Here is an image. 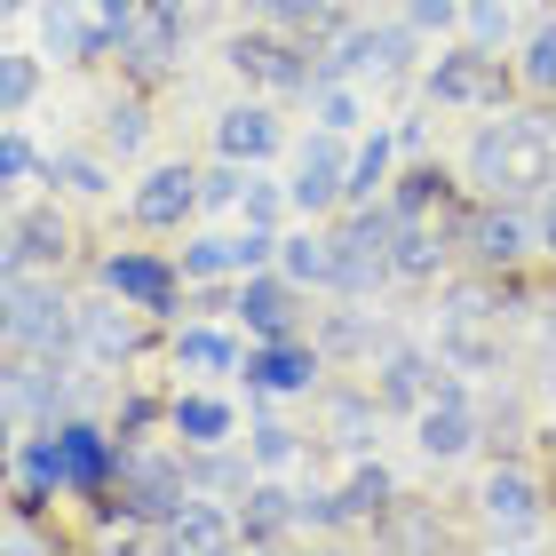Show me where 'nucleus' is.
<instances>
[{
  "mask_svg": "<svg viewBox=\"0 0 556 556\" xmlns=\"http://www.w3.org/2000/svg\"><path fill=\"white\" fill-rule=\"evenodd\" d=\"M429 96H438V104H493V96H501V72H493L485 48H462V56H438V64H429Z\"/></svg>",
  "mask_w": 556,
  "mask_h": 556,
  "instance_id": "a211bd4d",
  "label": "nucleus"
},
{
  "mask_svg": "<svg viewBox=\"0 0 556 556\" xmlns=\"http://www.w3.org/2000/svg\"><path fill=\"white\" fill-rule=\"evenodd\" d=\"M438 390H445V382H438V358H429V350H414V342H382V358H374V397H382V406L421 414Z\"/></svg>",
  "mask_w": 556,
  "mask_h": 556,
  "instance_id": "6e6552de",
  "label": "nucleus"
},
{
  "mask_svg": "<svg viewBox=\"0 0 556 556\" xmlns=\"http://www.w3.org/2000/svg\"><path fill=\"white\" fill-rule=\"evenodd\" d=\"M136 16H143V0H96V24H104V40H112V48L136 33Z\"/></svg>",
  "mask_w": 556,
  "mask_h": 556,
  "instance_id": "c03bdc74",
  "label": "nucleus"
},
{
  "mask_svg": "<svg viewBox=\"0 0 556 556\" xmlns=\"http://www.w3.org/2000/svg\"><path fill=\"white\" fill-rule=\"evenodd\" d=\"M517 72H525V88H533V96H556V16L525 40V64Z\"/></svg>",
  "mask_w": 556,
  "mask_h": 556,
  "instance_id": "c9c22d12",
  "label": "nucleus"
},
{
  "mask_svg": "<svg viewBox=\"0 0 556 556\" xmlns=\"http://www.w3.org/2000/svg\"><path fill=\"white\" fill-rule=\"evenodd\" d=\"M438 358H445L453 374L501 366V311H493V287H477V278L445 287V302H438Z\"/></svg>",
  "mask_w": 556,
  "mask_h": 556,
  "instance_id": "7ed1b4c3",
  "label": "nucleus"
},
{
  "mask_svg": "<svg viewBox=\"0 0 556 556\" xmlns=\"http://www.w3.org/2000/svg\"><path fill=\"white\" fill-rule=\"evenodd\" d=\"M541 247L556 255V184H548V207H541Z\"/></svg>",
  "mask_w": 556,
  "mask_h": 556,
  "instance_id": "de8ad7c7",
  "label": "nucleus"
},
{
  "mask_svg": "<svg viewBox=\"0 0 556 556\" xmlns=\"http://www.w3.org/2000/svg\"><path fill=\"white\" fill-rule=\"evenodd\" d=\"M48 184H64V191H80V199H104L112 191V167L96 160V151H56V160H48Z\"/></svg>",
  "mask_w": 556,
  "mask_h": 556,
  "instance_id": "2f4dec72",
  "label": "nucleus"
},
{
  "mask_svg": "<svg viewBox=\"0 0 556 556\" xmlns=\"http://www.w3.org/2000/svg\"><path fill=\"white\" fill-rule=\"evenodd\" d=\"M390 151H397V136H366L358 151H350V191H342V207H374V199H382Z\"/></svg>",
  "mask_w": 556,
  "mask_h": 556,
  "instance_id": "c85d7f7f",
  "label": "nucleus"
},
{
  "mask_svg": "<svg viewBox=\"0 0 556 556\" xmlns=\"http://www.w3.org/2000/svg\"><path fill=\"white\" fill-rule=\"evenodd\" d=\"M143 128H151L143 104H112V112H104V143L119 151V160H128V151H143Z\"/></svg>",
  "mask_w": 556,
  "mask_h": 556,
  "instance_id": "a19ab883",
  "label": "nucleus"
},
{
  "mask_svg": "<svg viewBox=\"0 0 556 556\" xmlns=\"http://www.w3.org/2000/svg\"><path fill=\"white\" fill-rule=\"evenodd\" d=\"M56 445H64V493H104L119 477V453L96 421H80V414L56 421Z\"/></svg>",
  "mask_w": 556,
  "mask_h": 556,
  "instance_id": "f8f14e48",
  "label": "nucleus"
},
{
  "mask_svg": "<svg viewBox=\"0 0 556 556\" xmlns=\"http://www.w3.org/2000/svg\"><path fill=\"white\" fill-rule=\"evenodd\" d=\"M414 445L429 453V462H462V453L477 445V406L462 397V382H445V390L414 414Z\"/></svg>",
  "mask_w": 556,
  "mask_h": 556,
  "instance_id": "1a4fd4ad",
  "label": "nucleus"
},
{
  "mask_svg": "<svg viewBox=\"0 0 556 556\" xmlns=\"http://www.w3.org/2000/svg\"><path fill=\"white\" fill-rule=\"evenodd\" d=\"M160 541H167V548H231V541H239V525L223 517V501L191 493L184 509H175V517L160 525Z\"/></svg>",
  "mask_w": 556,
  "mask_h": 556,
  "instance_id": "b1692460",
  "label": "nucleus"
},
{
  "mask_svg": "<svg viewBox=\"0 0 556 556\" xmlns=\"http://www.w3.org/2000/svg\"><path fill=\"white\" fill-rule=\"evenodd\" d=\"M9 350L24 358H72L80 350V302L56 294V278H33V270H9Z\"/></svg>",
  "mask_w": 556,
  "mask_h": 556,
  "instance_id": "f03ea898",
  "label": "nucleus"
},
{
  "mask_svg": "<svg viewBox=\"0 0 556 556\" xmlns=\"http://www.w3.org/2000/svg\"><path fill=\"white\" fill-rule=\"evenodd\" d=\"M462 239H469V255L485 263V270H517V263H525V255L541 247V223H525L517 207H501V199H493V207L477 215Z\"/></svg>",
  "mask_w": 556,
  "mask_h": 556,
  "instance_id": "ddd939ff",
  "label": "nucleus"
},
{
  "mask_svg": "<svg viewBox=\"0 0 556 556\" xmlns=\"http://www.w3.org/2000/svg\"><path fill=\"white\" fill-rule=\"evenodd\" d=\"M9 9H40V0H9Z\"/></svg>",
  "mask_w": 556,
  "mask_h": 556,
  "instance_id": "09e8293b",
  "label": "nucleus"
},
{
  "mask_svg": "<svg viewBox=\"0 0 556 556\" xmlns=\"http://www.w3.org/2000/svg\"><path fill=\"white\" fill-rule=\"evenodd\" d=\"M33 175H48L40 167V151H33V136H24V128H9V136H0V184H33Z\"/></svg>",
  "mask_w": 556,
  "mask_h": 556,
  "instance_id": "4c0bfd02",
  "label": "nucleus"
},
{
  "mask_svg": "<svg viewBox=\"0 0 556 556\" xmlns=\"http://www.w3.org/2000/svg\"><path fill=\"white\" fill-rule=\"evenodd\" d=\"M278 270H287L294 287H334L342 231H294V239H278Z\"/></svg>",
  "mask_w": 556,
  "mask_h": 556,
  "instance_id": "5701e85b",
  "label": "nucleus"
},
{
  "mask_svg": "<svg viewBox=\"0 0 556 556\" xmlns=\"http://www.w3.org/2000/svg\"><path fill=\"white\" fill-rule=\"evenodd\" d=\"M374 414H382V397H374V390H366V397H358V390H342L334 406H326V438H334L342 453H358V445L374 438Z\"/></svg>",
  "mask_w": 556,
  "mask_h": 556,
  "instance_id": "c756f323",
  "label": "nucleus"
},
{
  "mask_svg": "<svg viewBox=\"0 0 556 556\" xmlns=\"http://www.w3.org/2000/svg\"><path fill=\"white\" fill-rule=\"evenodd\" d=\"M318 382V350L311 342H255L247 350V390H263V397H294V390H311Z\"/></svg>",
  "mask_w": 556,
  "mask_h": 556,
  "instance_id": "2eb2a0df",
  "label": "nucleus"
},
{
  "mask_svg": "<svg viewBox=\"0 0 556 556\" xmlns=\"http://www.w3.org/2000/svg\"><path fill=\"white\" fill-rule=\"evenodd\" d=\"M231 311L247 318V334L255 342H287V334H302V311H294V278L287 270H255V278H239V294H231Z\"/></svg>",
  "mask_w": 556,
  "mask_h": 556,
  "instance_id": "0eeeda50",
  "label": "nucleus"
},
{
  "mask_svg": "<svg viewBox=\"0 0 556 556\" xmlns=\"http://www.w3.org/2000/svg\"><path fill=\"white\" fill-rule=\"evenodd\" d=\"M191 493H247V469L207 445V462H191Z\"/></svg>",
  "mask_w": 556,
  "mask_h": 556,
  "instance_id": "58836bf2",
  "label": "nucleus"
},
{
  "mask_svg": "<svg viewBox=\"0 0 556 556\" xmlns=\"http://www.w3.org/2000/svg\"><path fill=\"white\" fill-rule=\"evenodd\" d=\"M390 469L382 462H358V469H350V485H342V501H350V517H382L390 509Z\"/></svg>",
  "mask_w": 556,
  "mask_h": 556,
  "instance_id": "72a5a7b5",
  "label": "nucleus"
},
{
  "mask_svg": "<svg viewBox=\"0 0 556 556\" xmlns=\"http://www.w3.org/2000/svg\"><path fill=\"white\" fill-rule=\"evenodd\" d=\"M406 64H414V16L406 24H334L318 72H342V80H397Z\"/></svg>",
  "mask_w": 556,
  "mask_h": 556,
  "instance_id": "20e7f679",
  "label": "nucleus"
},
{
  "mask_svg": "<svg viewBox=\"0 0 556 556\" xmlns=\"http://www.w3.org/2000/svg\"><path fill=\"white\" fill-rule=\"evenodd\" d=\"M184 33H191L184 0H143V16H136V33L119 40V56H128L136 72H167L175 56H184Z\"/></svg>",
  "mask_w": 556,
  "mask_h": 556,
  "instance_id": "9d476101",
  "label": "nucleus"
},
{
  "mask_svg": "<svg viewBox=\"0 0 556 556\" xmlns=\"http://www.w3.org/2000/svg\"><path fill=\"white\" fill-rule=\"evenodd\" d=\"M104 287L119 302H136V311H167V302H175V270L160 255H112L104 263Z\"/></svg>",
  "mask_w": 556,
  "mask_h": 556,
  "instance_id": "4be33fe9",
  "label": "nucleus"
},
{
  "mask_svg": "<svg viewBox=\"0 0 556 556\" xmlns=\"http://www.w3.org/2000/svg\"><path fill=\"white\" fill-rule=\"evenodd\" d=\"M215 151H223V160H247V167L270 160V151H278V112L270 104H231L215 119Z\"/></svg>",
  "mask_w": 556,
  "mask_h": 556,
  "instance_id": "412c9836",
  "label": "nucleus"
},
{
  "mask_svg": "<svg viewBox=\"0 0 556 556\" xmlns=\"http://www.w3.org/2000/svg\"><path fill=\"white\" fill-rule=\"evenodd\" d=\"M469 184L485 199H533L556 184V136L541 119H493L469 143Z\"/></svg>",
  "mask_w": 556,
  "mask_h": 556,
  "instance_id": "f257e3e1",
  "label": "nucleus"
},
{
  "mask_svg": "<svg viewBox=\"0 0 556 556\" xmlns=\"http://www.w3.org/2000/svg\"><path fill=\"white\" fill-rule=\"evenodd\" d=\"M287 199H294V191H278V184H263V175H247V199H239V207H247V223H278V215H287Z\"/></svg>",
  "mask_w": 556,
  "mask_h": 556,
  "instance_id": "37998d69",
  "label": "nucleus"
},
{
  "mask_svg": "<svg viewBox=\"0 0 556 556\" xmlns=\"http://www.w3.org/2000/svg\"><path fill=\"white\" fill-rule=\"evenodd\" d=\"M406 16H414V33H445V24L462 16V9H453V0H414Z\"/></svg>",
  "mask_w": 556,
  "mask_h": 556,
  "instance_id": "49530a36",
  "label": "nucleus"
},
{
  "mask_svg": "<svg viewBox=\"0 0 556 556\" xmlns=\"http://www.w3.org/2000/svg\"><path fill=\"white\" fill-rule=\"evenodd\" d=\"M287 525H302V493H287V485H247V509H239V541H278Z\"/></svg>",
  "mask_w": 556,
  "mask_h": 556,
  "instance_id": "a878e982",
  "label": "nucleus"
},
{
  "mask_svg": "<svg viewBox=\"0 0 556 556\" xmlns=\"http://www.w3.org/2000/svg\"><path fill=\"white\" fill-rule=\"evenodd\" d=\"M119 517H175L191 501V469L184 462H160V453H119Z\"/></svg>",
  "mask_w": 556,
  "mask_h": 556,
  "instance_id": "39448f33",
  "label": "nucleus"
},
{
  "mask_svg": "<svg viewBox=\"0 0 556 556\" xmlns=\"http://www.w3.org/2000/svg\"><path fill=\"white\" fill-rule=\"evenodd\" d=\"M247 453H255L263 469H294L302 462V438H294L287 421H255V429H247Z\"/></svg>",
  "mask_w": 556,
  "mask_h": 556,
  "instance_id": "f704fd0d",
  "label": "nucleus"
},
{
  "mask_svg": "<svg viewBox=\"0 0 556 556\" xmlns=\"http://www.w3.org/2000/svg\"><path fill=\"white\" fill-rule=\"evenodd\" d=\"M64 247H72V231H64L56 207H16L0 255H9V270H40V263H64Z\"/></svg>",
  "mask_w": 556,
  "mask_h": 556,
  "instance_id": "dca6fc26",
  "label": "nucleus"
},
{
  "mask_svg": "<svg viewBox=\"0 0 556 556\" xmlns=\"http://www.w3.org/2000/svg\"><path fill=\"white\" fill-rule=\"evenodd\" d=\"M247 175H255L247 160H223V167H207V175H199V207H239V199H247Z\"/></svg>",
  "mask_w": 556,
  "mask_h": 556,
  "instance_id": "e433bc0d",
  "label": "nucleus"
},
{
  "mask_svg": "<svg viewBox=\"0 0 556 556\" xmlns=\"http://www.w3.org/2000/svg\"><path fill=\"white\" fill-rule=\"evenodd\" d=\"M167 421H175V438H184L191 453H207V445L231 438V406H223V397H175Z\"/></svg>",
  "mask_w": 556,
  "mask_h": 556,
  "instance_id": "cd10ccee",
  "label": "nucleus"
},
{
  "mask_svg": "<svg viewBox=\"0 0 556 556\" xmlns=\"http://www.w3.org/2000/svg\"><path fill=\"white\" fill-rule=\"evenodd\" d=\"M136 342H143L136 302H119L112 287H104V302H80V358H88V366H119V358H136Z\"/></svg>",
  "mask_w": 556,
  "mask_h": 556,
  "instance_id": "9b49d317",
  "label": "nucleus"
},
{
  "mask_svg": "<svg viewBox=\"0 0 556 556\" xmlns=\"http://www.w3.org/2000/svg\"><path fill=\"white\" fill-rule=\"evenodd\" d=\"M255 9L278 24V33H318L326 24V0H255Z\"/></svg>",
  "mask_w": 556,
  "mask_h": 556,
  "instance_id": "ea45409f",
  "label": "nucleus"
},
{
  "mask_svg": "<svg viewBox=\"0 0 556 556\" xmlns=\"http://www.w3.org/2000/svg\"><path fill=\"white\" fill-rule=\"evenodd\" d=\"M477 501H485V517L501 525V533H533V525H541V485H533V469H493L485 485H477Z\"/></svg>",
  "mask_w": 556,
  "mask_h": 556,
  "instance_id": "6ab92c4d",
  "label": "nucleus"
},
{
  "mask_svg": "<svg viewBox=\"0 0 556 556\" xmlns=\"http://www.w3.org/2000/svg\"><path fill=\"white\" fill-rule=\"evenodd\" d=\"M469 40L477 48H493V40H509V0H469Z\"/></svg>",
  "mask_w": 556,
  "mask_h": 556,
  "instance_id": "79ce46f5",
  "label": "nucleus"
},
{
  "mask_svg": "<svg viewBox=\"0 0 556 556\" xmlns=\"http://www.w3.org/2000/svg\"><path fill=\"white\" fill-rule=\"evenodd\" d=\"M40 40H48V56L56 64H88V56H104V24H96V0H40Z\"/></svg>",
  "mask_w": 556,
  "mask_h": 556,
  "instance_id": "4468645a",
  "label": "nucleus"
},
{
  "mask_svg": "<svg viewBox=\"0 0 556 556\" xmlns=\"http://www.w3.org/2000/svg\"><path fill=\"white\" fill-rule=\"evenodd\" d=\"M191 207H199V175L191 167H151L136 184V223L143 231H175Z\"/></svg>",
  "mask_w": 556,
  "mask_h": 556,
  "instance_id": "f3484780",
  "label": "nucleus"
},
{
  "mask_svg": "<svg viewBox=\"0 0 556 556\" xmlns=\"http://www.w3.org/2000/svg\"><path fill=\"white\" fill-rule=\"evenodd\" d=\"M33 96H40V64L24 56V48H9V56H0V112L24 119V104H33Z\"/></svg>",
  "mask_w": 556,
  "mask_h": 556,
  "instance_id": "473e14b6",
  "label": "nucleus"
},
{
  "mask_svg": "<svg viewBox=\"0 0 556 556\" xmlns=\"http://www.w3.org/2000/svg\"><path fill=\"white\" fill-rule=\"evenodd\" d=\"M311 119L318 128H334V136H350V128H366V80H342V72H318L311 88Z\"/></svg>",
  "mask_w": 556,
  "mask_h": 556,
  "instance_id": "393cba45",
  "label": "nucleus"
},
{
  "mask_svg": "<svg viewBox=\"0 0 556 556\" xmlns=\"http://www.w3.org/2000/svg\"><path fill=\"white\" fill-rule=\"evenodd\" d=\"M175 366H184V374H207V382H215V374H239L247 358H239V342L223 334V326H184V334H175Z\"/></svg>",
  "mask_w": 556,
  "mask_h": 556,
  "instance_id": "bb28decb",
  "label": "nucleus"
},
{
  "mask_svg": "<svg viewBox=\"0 0 556 556\" xmlns=\"http://www.w3.org/2000/svg\"><path fill=\"white\" fill-rule=\"evenodd\" d=\"M342 191H350V136L318 128L311 143H302V160H294V207L326 215V207H342Z\"/></svg>",
  "mask_w": 556,
  "mask_h": 556,
  "instance_id": "423d86ee",
  "label": "nucleus"
},
{
  "mask_svg": "<svg viewBox=\"0 0 556 556\" xmlns=\"http://www.w3.org/2000/svg\"><path fill=\"white\" fill-rule=\"evenodd\" d=\"M231 64L247 72V80H263V88H311V80H318V72L294 64V48L270 40V33H239V40H231Z\"/></svg>",
  "mask_w": 556,
  "mask_h": 556,
  "instance_id": "aec40b11",
  "label": "nucleus"
},
{
  "mask_svg": "<svg viewBox=\"0 0 556 556\" xmlns=\"http://www.w3.org/2000/svg\"><path fill=\"white\" fill-rule=\"evenodd\" d=\"M438 191H445V175H438V167H414V175H406V191H397V207H406V215H421Z\"/></svg>",
  "mask_w": 556,
  "mask_h": 556,
  "instance_id": "a18cd8bd",
  "label": "nucleus"
},
{
  "mask_svg": "<svg viewBox=\"0 0 556 556\" xmlns=\"http://www.w3.org/2000/svg\"><path fill=\"white\" fill-rule=\"evenodd\" d=\"M390 263H397V278H429L445 263V247H438V231H429L421 215H406V223H397V239H390Z\"/></svg>",
  "mask_w": 556,
  "mask_h": 556,
  "instance_id": "7c9ffc66",
  "label": "nucleus"
}]
</instances>
